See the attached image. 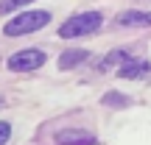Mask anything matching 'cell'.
Returning a JSON list of instances; mask_svg holds the SVG:
<instances>
[{
	"label": "cell",
	"instance_id": "obj_1",
	"mask_svg": "<svg viewBox=\"0 0 151 145\" xmlns=\"http://www.w3.org/2000/svg\"><path fill=\"white\" fill-rule=\"evenodd\" d=\"M104 25V17L95 11H84V14H73L70 20H65L59 25V36L65 39H76V36H90Z\"/></svg>",
	"mask_w": 151,
	"mask_h": 145
},
{
	"label": "cell",
	"instance_id": "obj_2",
	"mask_svg": "<svg viewBox=\"0 0 151 145\" xmlns=\"http://www.w3.org/2000/svg\"><path fill=\"white\" fill-rule=\"evenodd\" d=\"M50 22V11H25V14H17L14 20H9L3 25L6 36H25V34H34L39 28H45Z\"/></svg>",
	"mask_w": 151,
	"mask_h": 145
},
{
	"label": "cell",
	"instance_id": "obj_3",
	"mask_svg": "<svg viewBox=\"0 0 151 145\" xmlns=\"http://www.w3.org/2000/svg\"><path fill=\"white\" fill-rule=\"evenodd\" d=\"M42 64H45V53L37 50V48L17 50L9 59V70H14V73H28V70H37V67H42Z\"/></svg>",
	"mask_w": 151,
	"mask_h": 145
},
{
	"label": "cell",
	"instance_id": "obj_4",
	"mask_svg": "<svg viewBox=\"0 0 151 145\" xmlns=\"http://www.w3.org/2000/svg\"><path fill=\"white\" fill-rule=\"evenodd\" d=\"M56 142L59 145H92L95 134L81 131V129H62V131H56Z\"/></svg>",
	"mask_w": 151,
	"mask_h": 145
},
{
	"label": "cell",
	"instance_id": "obj_5",
	"mask_svg": "<svg viewBox=\"0 0 151 145\" xmlns=\"http://www.w3.org/2000/svg\"><path fill=\"white\" fill-rule=\"evenodd\" d=\"M151 75V64L146 59H126L120 64V78H146Z\"/></svg>",
	"mask_w": 151,
	"mask_h": 145
},
{
	"label": "cell",
	"instance_id": "obj_6",
	"mask_svg": "<svg viewBox=\"0 0 151 145\" xmlns=\"http://www.w3.org/2000/svg\"><path fill=\"white\" fill-rule=\"evenodd\" d=\"M115 22L123 28H151V11H123Z\"/></svg>",
	"mask_w": 151,
	"mask_h": 145
},
{
	"label": "cell",
	"instance_id": "obj_7",
	"mask_svg": "<svg viewBox=\"0 0 151 145\" xmlns=\"http://www.w3.org/2000/svg\"><path fill=\"white\" fill-rule=\"evenodd\" d=\"M87 59H90V53H87V50H65V53L59 56V67H62V70H70V67L84 64Z\"/></svg>",
	"mask_w": 151,
	"mask_h": 145
},
{
	"label": "cell",
	"instance_id": "obj_8",
	"mask_svg": "<svg viewBox=\"0 0 151 145\" xmlns=\"http://www.w3.org/2000/svg\"><path fill=\"white\" fill-rule=\"evenodd\" d=\"M28 3H34V0H0V14H11V11L22 9Z\"/></svg>",
	"mask_w": 151,
	"mask_h": 145
},
{
	"label": "cell",
	"instance_id": "obj_9",
	"mask_svg": "<svg viewBox=\"0 0 151 145\" xmlns=\"http://www.w3.org/2000/svg\"><path fill=\"white\" fill-rule=\"evenodd\" d=\"M126 59H129V56H126L123 50H112V53L106 56V61H104V67H112V64H123Z\"/></svg>",
	"mask_w": 151,
	"mask_h": 145
},
{
	"label": "cell",
	"instance_id": "obj_10",
	"mask_svg": "<svg viewBox=\"0 0 151 145\" xmlns=\"http://www.w3.org/2000/svg\"><path fill=\"white\" fill-rule=\"evenodd\" d=\"M104 103H106V106H126V95L109 92V95H104Z\"/></svg>",
	"mask_w": 151,
	"mask_h": 145
},
{
	"label": "cell",
	"instance_id": "obj_11",
	"mask_svg": "<svg viewBox=\"0 0 151 145\" xmlns=\"http://www.w3.org/2000/svg\"><path fill=\"white\" fill-rule=\"evenodd\" d=\"M9 140H11V126L6 120H0V145H6Z\"/></svg>",
	"mask_w": 151,
	"mask_h": 145
},
{
	"label": "cell",
	"instance_id": "obj_12",
	"mask_svg": "<svg viewBox=\"0 0 151 145\" xmlns=\"http://www.w3.org/2000/svg\"><path fill=\"white\" fill-rule=\"evenodd\" d=\"M0 106H3V98H0Z\"/></svg>",
	"mask_w": 151,
	"mask_h": 145
}]
</instances>
